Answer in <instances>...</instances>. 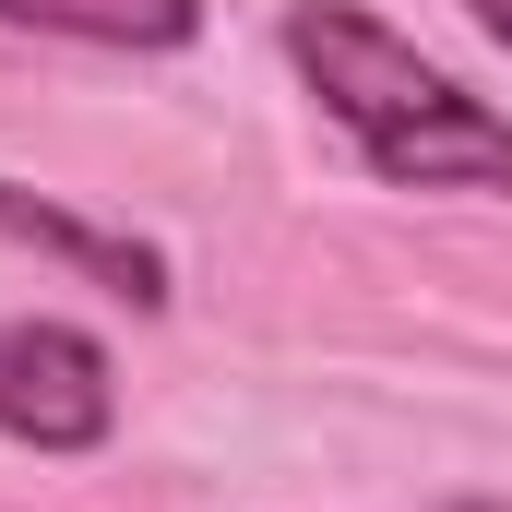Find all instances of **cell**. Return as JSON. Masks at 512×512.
Instances as JSON below:
<instances>
[{"mask_svg":"<svg viewBox=\"0 0 512 512\" xmlns=\"http://www.w3.org/2000/svg\"><path fill=\"white\" fill-rule=\"evenodd\" d=\"M286 72L310 108L358 143V167L393 191H501L512 203V120L465 96L441 60H417L358 0H286Z\"/></svg>","mask_w":512,"mask_h":512,"instance_id":"obj_1","label":"cell"},{"mask_svg":"<svg viewBox=\"0 0 512 512\" xmlns=\"http://www.w3.org/2000/svg\"><path fill=\"white\" fill-rule=\"evenodd\" d=\"M120 429V370L84 322L0 310V441L24 453H96Z\"/></svg>","mask_w":512,"mask_h":512,"instance_id":"obj_2","label":"cell"},{"mask_svg":"<svg viewBox=\"0 0 512 512\" xmlns=\"http://www.w3.org/2000/svg\"><path fill=\"white\" fill-rule=\"evenodd\" d=\"M0 239H12V251L72 262L84 286H108V298H131V310H167V298H179V274H167V251H155V239H131V227H96V215L48 203V191H24V179H0Z\"/></svg>","mask_w":512,"mask_h":512,"instance_id":"obj_3","label":"cell"},{"mask_svg":"<svg viewBox=\"0 0 512 512\" xmlns=\"http://www.w3.org/2000/svg\"><path fill=\"white\" fill-rule=\"evenodd\" d=\"M12 36H72V48H131V60H167L203 36V0H0Z\"/></svg>","mask_w":512,"mask_h":512,"instance_id":"obj_4","label":"cell"},{"mask_svg":"<svg viewBox=\"0 0 512 512\" xmlns=\"http://www.w3.org/2000/svg\"><path fill=\"white\" fill-rule=\"evenodd\" d=\"M453 12H477V24H489V36L512 48V0H453Z\"/></svg>","mask_w":512,"mask_h":512,"instance_id":"obj_5","label":"cell"},{"mask_svg":"<svg viewBox=\"0 0 512 512\" xmlns=\"http://www.w3.org/2000/svg\"><path fill=\"white\" fill-rule=\"evenodd\" d=\"M453 512H512V501H453Z\"/></svg>","mask_w":512,"mask_h":512,"instance_id":"obj_6","label":"cell"}]
</instances>
